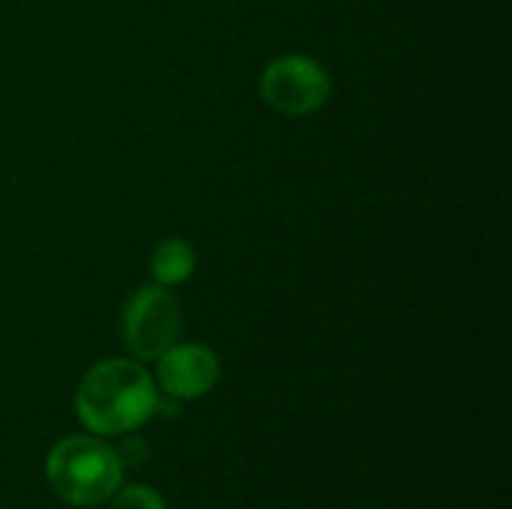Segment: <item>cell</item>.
<instances>
[{"instance_id":"6","label":"cell","mask_w":512,"mask_h":509,"mask_svg":"<svg viewBox=\"0 0 512 509\" xmlns=\"http://www.w3.org/2000/svg\"><path fill=\"white\" fill-rule=\"evenodd\" d=\"M195 264H198L195 249L186 240H180V237H168L150 255V276L162 288H177L186 279H192Z\"/></svg>"},{"instance_id":"5","label":"cell","mask_w":512,"mask_h":509,"mask_svg":"<svg viewBox=\"0 0 512 509\" xmlns=\"http://www.w3.org/2000/svg\"><path fill=\"white\" fill-rule=\"evenodd\" d=\"M156 381L171 399H198L219 381V357L207 345H171L156 360Z\"/></svg>"},{"instance_id":"4","label":"cell","mask_w":512,"mask_h":509,"mask_svg":"<svg viewBox=\"0 0 512 509\" xmlns=\"http://www.w3.org/2000/svg\"><path fill=\"white\" fill-rule=\"evenodd\" d=\"M264 102L288 117L315 114L330 99L327 69L306 54H282L270 60L261 72Z\"/></svg>"},{"instance_id":"3","label":"cell","mask_w":512,"mask_h":509,"mask_svg":"<svg viewBox=\"0 0 512 509\" xmlns=\"http://www.w3.org/2000/svg\"><path fill=\"white\" fill-rule=\"evenodd\" d=\"M123 345L135 360H159L180 336V303L171 288L144 285L123 309Z\"/></svg>"},{"instance_id":"2","label":"cell","mask_w":512,"mask_h":509,"mask_svg":"<svg viewBox=\"0 0 512 509\" xmlns=\"http://www.w3.org/2000/svg\"><path fill=\"white\" fill-rule=\"evenodd\" d=\"M51 492L72 507H99L123 483V465L111 447L96 438L72 435L51 447L45 462Z\"/></svg>"},{"instance_id":"7","label":"cell","mask_w":512,"mask_h":509,"mask_svg":"<svg viewBox=\"0 0 512 509\" xmlns=\"http://www.w3.org/2000/svg\"><path fill=\"white\" fill-rule=\"evenodd\" d=\"M111 509H165V504L147 486H126L111 495Z\"/></svg>"},{"instance_id":"1","label":"cell","mask_w":512,"mask_h":509,"mask_svg":"<svg viewBox=\"0 0 512 509\" xmlns=\"http://www.w3.org/2000/svg\"><path fill=\"white\" fill-rule=\"evenodd\" d=\"M159 393L141 363L126 357L96 363L78 384L75 414L96 435H129L150 420Z\"/></svg>"},{"instance_id":"8","label":"cell","mask_w":512,"mask_h":509,"mask_svg":"<svg viewBox=\"0 0 512 509\" xmlns=\"http://www.w3.org/2000/svg\"><path fill=\"white\" fill-rule=\"evenodd\" d=\"M114 453H117L120 465H129V468H135V465H141V462L147 459V444L129 432V438H126V441H123V444H120Z\"/></svg>"}]
</instances>
